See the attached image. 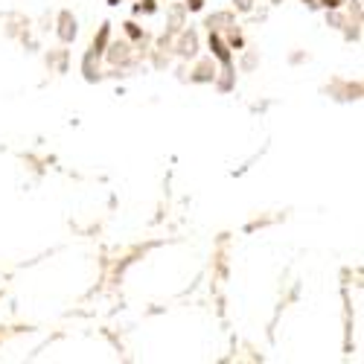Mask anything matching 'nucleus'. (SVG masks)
<instances>
[]
</instances>
